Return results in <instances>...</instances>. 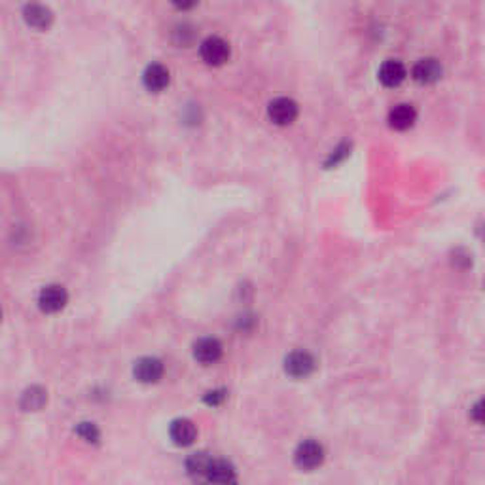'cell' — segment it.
Wrapping results in <instances>:
<instances>
[{
    "label": "cell",
    "mask_w": 485,
    "mask_h": 485,
    "mask_svg": "<svg viewBox=\"0 0 485 485\" xmlns=\"http://www.w3.org/2000/svg\"><path fill=\"white\" fill-rule=\"evenodd\" d=\"M322 459H325V449H322L319 442H301L298 449H296V463L301 468H315V466H319L322 463Z\"/></svg>",
    "instance_id": "3"
},
{
    "label": "cell",
    "mask_w": 485,
    "mask_h": 485,
    "mask_svg": "<svg viewBox=\"0 0 485 485\" xmlns=\"http://www.w3.org/2000/svg\"><path fill=\"white\" fill-rule=\"evenodd\" d=\"M411 76H414L415 82L423 83V86L435 83L438 82L442 76V64L438 63V59H432V57L419 59V61L414 64Z\"/></svg>",
    "instance_id": "5"
},
{
    "label": "cell",
    "mask_w": 485,
    "mask_h": 485,
    "mask_svg": "<svg viewBox=\"0 0 485 485\" xmlns=\"http://www.w3.org/2000/svg\"><path fill=\"white\" fill-rule=\"evenodd\" d=\"M417 112L411 104H396L389 112V125L396 131H406L415 123Z\"/></svg>",
    "instance_id": "12"
},
{
    "label": "cell",
    "mask_w": 485,
    "mask_h": 485,
    "mask_svg": "<svg viewBox=\"0 0 485 485\" xmlns=\"http://www.w3.org/2000/svg\"><path fill=\"white\" fill-rule=\"evenodd\" d=\"M212 459L207 453H193L186 466H188V472L193 474V476H199V478H207V472H209V466H211Z\"/></svg>",
    "instance_id": "15"
},
{
    "label": "cell",
    "mask_w": 485,
    "mask_h": 485,
    "mask_svg": "<svg viewBox=\"0 0 485 485\" xmlns=\"http://www.w3.org/2000/svg\"><path fill=\"white\" fill-rule=\"evenodd\" d=\"M78 436L86 442H97L99 440V428L93 423H80L76 428Z\"/></svg>",
    "instance_id": "17"
},
{
    "label": "cell",
    "mask_w": 485,
    "mask_h": 485,
    "mask_svg": "<svg viewBox=\"0 0 485 485\" xmlns=\"http://www.w3.org/2000/svg\"><path fill=\"white\" fill-rule=\"evenodd\" d=\"M142 82H144L148 91L160 93V91H163L169 86V71H167L163 64H150L146 71H144Z\"/></svg>",
    "instance_id": "11"
},
{
    "label": "cell",
    "mask_w": 485,
    "mask_h": 485,
    "mask_svg": "<svg viewBox=\"0 0 485 485\" xmlns=\"http://www.w3.org/2000/svg\"><path fill=\"white\" fill-rule=\"evenodd\" d=\"M406 67H404L398 59H389V61H385L381 67H379V72H377V76H379V82L383 83L385 88H398L400 83L406 80Z\"/></svg>",
    "instance_id": "6"
},
{
    "label": "cell",
    "mask_w": 485,
    "mask_h": 485,
    "mask_svg": "<svg viewBox=\"0 0 485 485\" xmlns=\"http://www.w3.org/2000/svg\"><path fill=\"white\" fill-rule=\"evenodd\" d=\"M193 357L201 364H214L222 357V343L214 338L199 339L193 347Z\"/></svg>",
    "instance_id": "8"
},
{
    "label": "cell",
    "mask_w": 485,
    "mask_h": 485,
    "mask_svg": "<svg viewBox=\"0 0 485 485\" xmlns=\"http://www.w3.org/2000/svg\"><path fill=\"white\" fill-rule=\"evenodd\" d=\"M207 479L214 484H230L235 479V470L228 460H212L209 472H207Z\"/></svg>",
    "instance_id": "14"
},
{
    "label": "cell",
    "mask_w": 485,
    "mask_h": 485,
    "mask_svg": "<svg viewBox=\"0 0 485 485\" xmlns=\"http://www.w3.org/2000/svg\"><path fill=\"white\" fill-rule=\"evenodd\" d=\"M171 440L177 446H190L196 440V427L188 419H177L171 425Z\"/></svg>",
    "instance_id": "13"
},
{
    "label": "cell",
    "mask_w": 485,
    "mask_h": 485,
    "mask_svg": "<svg viewBox=\"0 0 485 485\" xmlns=\"http://www.w3.org/2000/svg\"><path fill=\"white\" fill-rule=\"evenodd\" d=\"M224 398H226V392H224V390H212V392H209V395L205 396V402L211 404V406H218L220 402H224Z\"/></svg>",
    "instance_id": "19"
},
{
    "label": "cell",
    "mask_w": 485,
    "mask_h": 485,
    "mask_svg": "<svg viewBox=\"0 0 485 485\" xmlns=\"http://www.w3.org/2000/svg\"><path fill=\"white\" fill-rule=\"evenodd\" d=\"M67 290L59 285H50V287L42 288V292L39 296L40 309L46 313H57L67 303Z\"/></svg>",
    "instance_id": "4"
},
{
    "label": "cell",
    "mask_w": 485,
    "mask_h": 485,
    "mask_svg": "<svg viewBox=\"0 0 485 485\" xmlns=\"http://www.w3.org/2000/svg\"><path fill=\"white\" fill-rule=\"evenodd\" d=\"M46 404V390L40 389V387H32L23 395V400H21V406L25 409H31V411H36Z\"/></svg>",
    "instance_id": "16"
},
{
    "label": "cell",
    "mask_w": 485,
    "mask_h": 485,
    "mask_svg": "<svg viewBox=\"0 0 485 485\" xmlns=\"http://www.w3.org/2000/svg\"><path fill=\"white\" fill-rule=\"evenodd\" d=\"M172 6L177 8V10H182V12H186V10H192V8L198 6L199 0H171Z\"/></svg>",
    "instance_id": "20"
},
{
    "label": "cell",
    "mask_w": 485,
    "mask_h": 485,
    "mask_svg": "<svg viewBox=\"0 0 485 485\" xmlns=\"http://www.w3.org/2000/svg\"><path fill=\"white\" fill-rule=\"evenodd\" d=\"M23 20L29 27L36 29V31H44L51 25V20L53 15L46 6L42 4H27L25 10H23Z\"/></svg>",
    "instance_id": "9"
},
{
    "label": "cell",
    "mask_w": 485,
    "mask_h": 485,
    "mask_svg": "<svg viewBox=\"0 0 485 485\" xmlns=\"http://www.w3.org/2000/svg\"><path fill=\"white\" fill-rule=\"evenodd\" d=\"M472 419L476 423L485 425V398H481V400L472 408Z\"/></svg>",
    "instance_id": "18"
},
{
    "label": "cell",
    "mask_w": 485,
    "mask_h": 485,
    "mask_svg": "<svg viewBox=\"0 0 485 485\" xmlns=\"http://www.w3.org/2000/svg\"><path fill=\"white\" fill-rule=\"evenodd\" d=\"M201 59L211 67H220L230 59V46L220 36H209L201 42Z\"/></svg>",
    "instance_id": "1"
},
{
    "label": "cell",
    "mask_w": 485,
    "mask_h": 485,
    "mask_svg": "<svg viewBox=\"0 0 485 485\" xmlns=\"http://www.w3.org/2000/svg\"><path fill=\"white\" fill-rule=\"evenodd\" d=\"M268 116L277 125H290L298 118V104L288 97H279L269 102Z\"/></svg>",
    "instance_id": "2"
},
{
    "label": "cell",
    "mask_w": 485,
    "mask_h": 485,
    "mask_svg": "<svg viewBox=\"0 0 485 485\" xmlns=\"http://www.w3.org/2000/svg\"><path fill=\"white\" fill-rule=\"evenodd\" d=\"M163 376V364L158 358L146 357L135 364V377L142 383H156Z\"/></svg>",
    "instance_id": "7"
},
{
    "label": "cell",
    "mask_w": 485,
    "mask_h": 485,
    "mask_svg": "<svg viewBox=\"0 0 485 485\" xmlns=\"http://www.w3.org/2000/svg\"><path fill=\"white\" fill-rule=\"evenodd\" d=\"M285 368L292 377H307L315 368V360L309 353L298 351L292 353L290 357L287 358V364Z\"/></svg>",
    "instance_id": "10"
}]
</instances>
